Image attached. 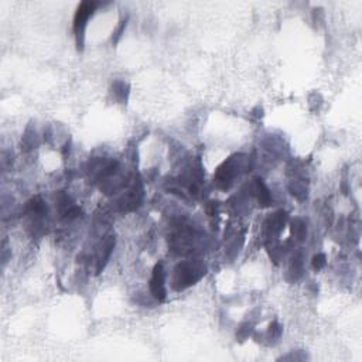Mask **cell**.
I'll return each mask as SVG.
<instances>
[{"mask_svg": "<svg viewBox=\"0 0 362 362\" xmlns=\"http://www.w3.org/2000/svg\"><path fill=\"white\" fill-rule=\"evenodd\" d=\"M96 6H98L96 1H82L78 6V9H77V13H75V17H74V31H75V36H77L78 48H80V45L82 47V44H84L85 27H86L89 17L95 12Z\"/></svg>", "mask_w": 362, "mask_h": 362, "instance_id": "2", "label": "cell"}, {"mask_svg": "<svg viewBox=\"0 0 362 362\" xmlns=\"http://www.w3.org/2000/svg\"><path fill=\"white\" fill-rule=\"evenodd\" d=\"M255 191H256V195H257V200H259V202H260L263 207L269 205V202H270V192H269L268 187L265 186V183H263L262 180H259V178L256 180Z\"/></svg>", "mask_w": 362, "mask_h": 362, "instance_id": "6", "label": "cell"}, {"mask_svg": "<svg viewBox=\"0 0 362 362\" xmlns=\"http://www.w3.org/2000/svg\"><path fill=\"white\" fill-rule=\"evenodd\" d=\"M292 231H293V235L298 241H303L307 235V227L306 224L301 221V219H296L292 224Z\"/></svg>", "mask_w": 362, "mask_h": 362, "instance_id": "7", "label": "cell"}, {"mask_svg": "<svg viewBox=\"0 0 362 362\" xmlns=\"http://www.w3.org/2000/svg\"><path fill=\"white\" fill-rule=\"evenodd\" d=\"M166 273L161 263H157L153 269V276L150 280V292L153 297L159 301L166 300Z\"/></svg>", "mask_w": 362, "mask_h": 362, "instance_id": "3", "label": "cell"}, {"mask_svg": "<svg viewBox=\"0 0 362 362\" xmlns=\"http://www.w3.org/2000/svg\"><path fill=\"white\" fill-rule=\"evenodd\" d=\"M125 27H126V20H125V21H122L121 26H119V28H118V31L115 33V39H113V43H118V40L121 39L122 33H123V30H125Z\"/></svg>", "mask_w": 362, "mask_h": 362, "instance_id": "9", "label": "cell"}, {"mask_svg": "<svg viewBox=\"0 0 362 362\" xmlns=\"http://www.w3.org/2000/svg\"><path fill=\"white\" fill-rule=\"evenodd\" d=\"M205 273V270L192 263V262H183L180 265H177L173 273V287L175 290H184L188 286L194 284L197 282L202 275Z\"/></svg>", "mask_w": 362, "mask_h": 362, "instance_id": "1", "label": "cell"}, {"mask_svg": "<svg viewBox=\"0 0 362 362\" xmlns=\"http://www.w3.org/2000/svg\"><path fill=\"white\" fill-rule=\"evenodd\" d=\"M325 263H327L325 255H322V254H319V255L314 256V257H313V262H311L313 269H316V270H321V269L325 266Z\"/></svg>", "mask_w": 362, "mask_h": 362, "instance_id": "8", "label": "cell"}, {"mask_svg": "<svg viewBox=\"0 0 362 362\" xmlns=\"http://www.w3.org/2000/svg\"><path fill=\"white\" fill-rule=\"evenodd\" d=\"M235 160H236V157H231V159H228V160L225 161V163L218 169V171H216V175H215L216 183H218L222 188H228L229 184L232 183V180H234L235 174H236V171H235V169H236Z\"/></svg>", "mask_w": 362, "mask_h": 362, "instance_id": "4", "label": "cell"}, {"mask_svg": "<svg viewBox=\"0 0 362 362\" xmlns=\"http://www.w3.org/2000/svg\"><path fill=\"white\" fill-rule=\"evenodd\" d=\"M113 246H115V239H113V238L107 239V241L104 243L102 251H99V254H98V272L105 266V263L107 262L109 256L112 254Z\"/></svg>", "mask_w": 362, "mask_h": 362, "instance_id": "5", "label": "cell"}]
</instances>
